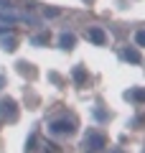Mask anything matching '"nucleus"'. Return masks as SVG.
I'll list each match as a JSON object with an SVG mask.
<instances>
[{"label":"nucleus","instance_id":"1","mask_svg":"<svg viewBox=\"0 0 145 153\" xmlns=\"http://www.w3.org/2000/svg\"><path fill=\"white\" fill-rule=\"evenodd\" d=\"M48 130L56 133V135H71V133H74V123L71 120H54L48 125Z\"/></svg>","mask_w":145,"mask_h":153},{"label":"nucleus","instance_id":"2","mask_svg":"<svg viewBox=\"0 0 145 153\" xmlns=\"http://www.w3.org/2000/svg\"><path fill=\"white\" fill-rule=\"evenodd\" d=\"M84 143H87V148H92V151H102V148H104V135L92 130V133H87V140Z\"/></svg>","mask_w":145,"mask_h":153},{"label":"nucleus","instance_id":"3","mask_svg":"<svg viewBox=\"0 0 145 153\" xmlns=\"http://www.w3.org/2000/svg\"><path fill=\"white\" fill-rule=\"evenodd\" d=\"M0 117H8V120H16L18 117L16 102H13V100H3V102H0Z\"/></svg>","mask_w":145,"mask_h":153},{"label":"nucleus","instance_id":"4","mask_svg":"<svg viewBox=\"0 0 145 153\" xmlns=\"http://www.w3.org/2000/svg\"><path fill=\"white\" fill-rule=\"evenodd\" d=\"M87 38H89L92 44H97V46H102L104 41H107V36H104L102 28H89V31H87Z\"/></svg>","mask_w":145,"mask_h":153},{"label":"nucleus","instance_id":"5","mask_svg":"<svg viewBox=\"0 0 145 153\" xmlns=\"http://www.w3.org/2000/svg\"><path fill=\"white\" fill-rule=\"evenodd\" d=\"M125 59L132 61V64H140V54H138L135 49H125Z\"/></svg>","mask_w":145,"mask_h":153},{"label":"nucleus","instance_id":"6","mask_svg":"<svg viewBox=\"0 0 145 153\" xmlns=\"http://www.w3.org/2000/svg\"><path fill=\"white\" fill-rule=\"evenodd\" d=\"M74 41H76V38L71 36V33H64V36H61V46H64V49H71V46H74Z\"/></svg>","mask_w":145,"mask_h":153},{"label":"nucleus","instance_id":"7","mask_svg":"<svg viewBox=\"0 0 145 153\" xmlns=\"http://www.w3.org/2000/svg\"><path fill=\"white\" fill-rule=\"evenodd\" d=\"M127 100H138V102H145V89H138V92H127Z\"/></svg>","mask_w":145,"mask_h":153},{"label":"nucleus","instance_id":"8","mask_svg":"<svg viewBox=\"0 0 145 153\" xmlns=\"http://www.w3.org/2000/svg\"><path fill=\"white\" fill-rule=\"evenodd\" d=\"M74 79H76V84H84L87 74H84V69H81V66H76V69H74Z\"/></svg>","mask_w":145,"mask_h":153},{"label":"nucleus","instance_id":"9","mask_svg":"<svg viewBox=\"0 0 145 153\" xmlns=\"http://www.w3.org/2000/svg\"><path fill=\"white\" fill-rule=\"evenodd\" d=\"M135 44L145 49V31H138V33H135Z\"/></svg>","mask_w":145,"mask_h":153},{"label":"nucleus","instance_id":"10","mask_svg":"<svg viewBox=\"0 0 145 153\" xmlns=\"http://www.w3.org/2000/svg\"><path fill=\"white\" fill-rule=\"evenodd\" d=\"M115 153H125V151H115Z\"/></svg>","mask_w":145,"mask_h":153}]
</instances>
